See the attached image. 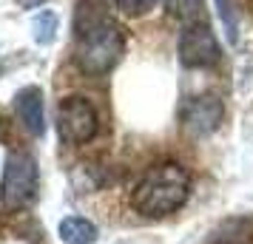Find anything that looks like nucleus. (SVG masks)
Listing matches in <instances>:
<instances>
[{
	"mask_svg": "<svg viewBox=\"0 0 253 244\" xmlns=\"http://www.w3.org/2000/svg\"><path fill=\"white\" fill-rule=\"evenodd\" d=\"M188 193H191L188 171L176 162H162L142 174V179L131 193V205L142 216L160 219V216L176 213L188 202Z\"/></svg>",
	"mask_w": 253,
	"mask_h": 244,
	"instance_id": "f257e3e1",
	"label": "nucleus"
},
{
	"mask_svg": "<svg viewBox=\"0 0 253 244\" xmlns=\"http://www.w3.org/2000/svg\"><path fill=\"white\" fill-rule=\"evenodd\" d=\"M123 51H126V35L111 17L97 14L94 20L80 26L74 60H77L83 74H91V77L108 74L120 63Z\"/></svg>",
	"mask_w": 253,
	"mask_h": 244,
	"instance_id": "f03ea898",
	"label": "nucleus"
},
{
	"mask_svg": "<svg viewBox=\"0 0 253 244\" xmlns=\"http://www.w3.org/2000/svg\"><path fill=\"white\" fill-rule=\"evenodd\" d=\"M37 190V165L23 151H12L6 156L3 182H0V202L3 208L17 210L35 199Z\"/></svg>",
	"mask_w": 253,
	"mask_h": 244,
	"instance_id": "7ed1b4c3",
	"label": "nucleus"
},
{
	"mask_svg": "<svg viewBox=\"0 0 253 244\" xmlns=\"http://www.w3.org/2000/svg\"><path fill=\"white\" fill-rule=\"evenodd\" d=\"M60 137L71 145H85L97 134V111L85 97H66L57 108Z\"/></svg>",
	"mask_w": 253,
	"mask_h": 244,
	"instance_id": "20e7f679",
	"label": "nucleus"
},
{
	"mask_svg": "<svg viewBox=\"0 0 253 244\" xmlns=\"http://www.w3.org/2000/svg\"><path fill=\"white\" fill-rule=\"evenodd\" d=\"M222 57L213 32L205 23H191L179 37V63L185 69H211Z\"/></svg>",
	"mask_w": 253,
	"mask_h": 244,
	"instance_id": "39448f33",
	"label": "nucleus"
},
{
	"mask_svg": "<svg viewBox=\"0 0 253 244\" xmlns=\"http://www.w3.org/2000/svg\"><path fill=\"white\" fill-rule=\"evenodd\" d=\"M222 119H225V105L213 94L191 97L182 105V114H179V122H182V128L191 137H208V134H213L222 125Z\"/></svg>",
	"mask_w": 253,
	"mask_h": 244,
	"instance_id": "423d86ee",
	"label": "nucleus"
},
{
	"mask_svg": "<svg viewBox=\"0 0 253 244\" xmlns=\"http://www.w3.org/2000/svg\"><path fill=\"white\" fill-rule=\"evenodd\" d=\"M14 111L20 116V122L26 125L29 134H35L40 137L43 131H46V116H43V91L35 88V85H29L23 91H17L14 97Z\"/></svg>",
	"mask_w": 253,
	"mask_h": 244,
	"instance_id": "0eeeda50",
	"label": "nucleus"
},
{
	"mask_svg": "<svg viewBox=\"0 0 253 244\" xmlns=\"http://www.w3.org/2000/svg\"><path fill=\"white\" fill-rule=\"evenodd\" d=\"M60 239L66 244H94L97 242V227L83 216H69L60 221Z\"/></svg>",
	"mask_w": 253,
	"mask_h": 244,
	"instance_id": "6e6552de",
	"label": "nucleus"
},
{
	"mask_svg": "<svg viewBox=\"0 0 253 244\" xmlns=\"http://www.w3.org/2000/svg\"><path fill=\"white\" fill-rule=\"evenodd\" d=\"M165 9L182 23H199V17L205 12V0H165Z\"/></svg>",
	"mask_w": 253,
	"mask_h": 244,
	"instance_id": "1a4fd4ad",
	"label": "nucleus"
},
{
	"mask_svg": "<svg viewBox=\"0 0 253 244\" xmlns=\"http://www.w3.org/2000/svg\"><path fill=\"white\" fill-rule=\"evenodd\" d=\"M32 29H35V40L46 46V43H51V40H54V32H57V17H54L51 12H40L35 17Z\"/></svg>",
	"mask_w": 253,
	"mask_h": 244,
	"instance_id": "9d476101",
	"label": "nucleus"
},
{
	"mask_svg": "<svg viewBox=\"0 0 253 244\" xmlns=\"http://www.w3.org/2000/svg\"><path fill=\"white\" fill-rule=\"evenodd\" d=\"M114 6L123 14H131V17H139V14L151 12L157 6V0H114Z\"/></svg>",
	"mask_w": 253,
	"mask_h": 244,
	"instance_id": "9b49d317",
	"label": "nucleus"
},
{
	"mask_svg": "<svg viewBox=\"0 0 253 244\" xmlns=\"http://www.w3.org/2000/svg\"><path fill=\"white\" fill-rule=\"evenodd\" d=\"M17 3H20L23 9H35V6H43L46 0H17Z\"/></svg>",
	"mask_w": 253,
	"mask_h": 244,
	"instance_id": "f8f14e48",
	"label": "nucleus"
}]
</instances>
